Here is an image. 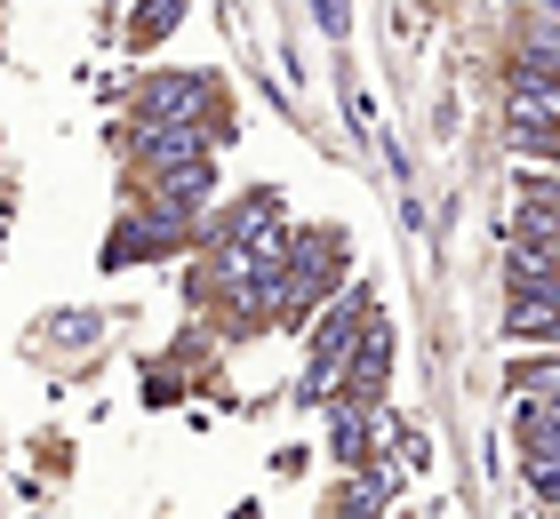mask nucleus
<instances>
[{
  "instance_id": "f257e3e1",
  "label": "nucleus",
  "mask_w": 560,
  "mask_h": 519,
  "mask_svg": "<svg viewBox=\"0 0 560 519\" xmlns=\"http://www.w3.org/2000/svg\"><path fill=\"white\" fill-rule=\"evenodd\" d=\"M369 320H376V304H369V296H345L337 311H328V328H320V344H313V376H304V400H328V392H345V376H352V352H361Z\"/></svg>"
},
{
  "instance_id": "f03ea898",
  "label": "nucleus",
  "mask_w": 560,
  "mask_h": 519,
  "mask_svg": "<svg viewBox=\"0 0 560 519\" xmlns=\"http://www.w3.org/2000/svg\"><path fill=\"white\" fill-rule=\"evenodd\" d=\"M200 96H209V81H192V72H152L137 89V128H192Z\"/></svg>"
},
{
  "instance_id": "7ed1b4c3",
  "label": "nucleus",
  "mask_w": 560,
  "mask_h": 519,
  "mask_svg": "<svg viewBox=\"0 0 560 519\" xmlns=\"http://www.w3.org/2000/svg\"><path fill=\"white\" fill-rule=\"evenodd\" d=\"M521 463H528V480H537V496L560 504V408L521 400Z\"/></svg>"
},
{
  "instance_id": "20e7f679",
  "label": "nucleus",
  "mask_w": 560,
  "mask_h": 519,
  "mask_svg": "<svg viewBox=\"0 0 560 519\" xmlns=\"http://www.w3.org/2000/svg\"><path fill=\"white\" fill-rule=\"evenodd\" d=\"M337 264H345V240H337V232H304V240L289 248V311L313 304L320 280H337Z\"/></svg>"
},
{
  "instance_id": "39448f33",
  "label": "nucleus",
  "mask_w": 560,
  "mask_h": 519,
  "mask_svg": "<svg viewBox=\"0 0 560 519\" xmlns=\"http://www.w3.org/2000/svg\"><path fill=\"white\" fill-rule=\"evenodd\" d=\"M137 161H144L152 176L200 168V161H209V144H200V120H192V128H137Z\"/></svg>"
},
{
  "instance_id": "423d86ee",
  "label": "nucleus",
  "mask_w": 560,
  "mask_h": 519,
  "mask_svg": "<svg viewBox=\"0 0 560 519\" xmlns=\"http://www.w3.org/2000/svg\"><path fill=\"white\" fill-rule=\"evenodd\" d=\"M209 192H217V176H209V161H200V168L161 176V185L144 192V208H152V216H168V224H192L200 208H209Z\"/></svg>"
},
{
  "instance_id": "0eeeda50",
  "label": "nucleus",
  "mask_w": 560,
  "mask_h": 519,
  "mask_svg": "<svg viewBox=\"0 0 560 519\" xmlns=\"http://www.w3.org/2000/svg\"><path fill=\"white\" fill-rule=\"evenodd\" d=\"M513 232H521V240H560V176H521Z\"/></svg>"
},
{
  "instance_id": "6e6552de",
  "label": "nucleus",
  "mask_w": 560,
  "mask_h": 519,
  "mask_svg": "<svg viewBox=\"0 0 560 519\" xmlns=\"http://www.w3.org/2000/svg\"><path fill=\"white\" fill-rule=\"evenodd\" d=\"M504 328L528 335V344H560V288H513V304H504Z\"/></svg>"
},
{
  "instance_id": "1a4fd4ad",
  "label": "nucleus",
  "mask_w": 560,
  "mask_h": 519,
  "mask_svg": "<svg viewBox=\"0 0 560 519\" xmlns=\"http://www.w3.org/2000/svg\"><path fill=\"white\" fill-rule=\"evenodd\" d=\"M513 137L537 161H560V104L552 96H513Z\"/></svg>"
},
{
  "instance_id": "9d476101",
  "label": "nucleus",
  "mask_w": 560,
  "mask_h": 519,
  "mask_svg": "<svg viewBox=\"0 0 560 519\" xmlns=\"http://www.w3.org/2000/svg\"><path fill=\"white\" fill-rule=\"evenodd\" d=\"M504 280H513V288H560V240H521V232H513Z\"/></svg>"
},
{
  "instance_id": "9b49d317",
  "label": "nucleus",
  "mask_w": 560,
  "mask_h": 519,
  "mask_svg": "<svg viewBox=\"0 0 560 519\" xmlns=\"http://www.w3.org/2000/svg\"><path fill=\"white\" fill-rule=\"evenodd\" d=\"M513 96H552V104H560V40L521 48V64H513Z\"/></svg>"
},
{
  "instance_id": "f8f14e48",
  "label": "nucleus",
  "mask_w": 560,
  "mask_h": 519,
  "mask_svg": "<svg viewBox=\"0 0 560 519\" xmlns=\"http://www.w3.org/2000/svg\"><path fill=\"white\" fill-rule=\"evenodd\" d=\"M513 384H521V400H545V408H560V359H537V368H513Z\"/></svg>"
},
{
  "instance_id": "ddd939ff",
  "label": "nucleus",
  "mask_w": 560,
  "mask_h": 519,
  "mask_svg": "<svg viewBox=\"0 0 560 519\" xmlns=\"http://www.w3.org/2000/svg\"><path fill=\"white\" fill-rule=\"evenodd\" d=\"M176 16H185V0H152V16L137 24V33H129V40H137V48H152V40H161V33H168V24H176Z\"/></svg>"
},
{
  "instance_id": "4468645a",
  "label": "nucleus",
  "mask_w": 560,
  "mask_h": 519,
  "mask_svg": "<svg viewBox=\"0 0 560 519\" xmlns=\"http://www.w3.org/2000/svg\"><path fill=\"white\" fill-rule=\"evenodd\" d=\"M552 511H560V504H552Z\"/></svg>"
}]
</instances>
